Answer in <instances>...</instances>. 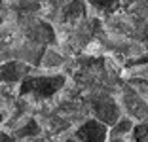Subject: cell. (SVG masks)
Returning <instances> with one entry per match:
<instances>
[{
  "instance_id": "cell-2",
  "label": "cell",
  "mask_w": 148,
  "mask_h": 142,
  "mask_svg": "<svg viewBox=\"0 0 148 142\" xmlns=\"http://www.w3.org/2000/svg\"><path fill=\"white\" fill-rule=\"evenodd\" d=\"M93 108H95V114L101 121H105L106 125H114L118 121V106L110 97H101L93 102Z\"/></svg>"
},
{
  "instance_id": "cell-11",
  "label": "cell",
  "mask_w": 148,
  "mask_h": 142,
  "mask_svg": "<svg viewBox=\"0 0 148 142\" xmlns=\"http://www.w3.org/2000/svg\"><path fill=\"white\" fill-rule=\"evenodd\" d=\"M144 38H148V30H146V34H144Z\"/></svg>"
},
{
  "instance_id": "cell-9",
  "label": "cell",
  "mask_w": 148,
  "mask_h": 142,
  "mask_svg": "<svg viewBox=\"0 0 148 142\" xmlns=\"http://www.w3.org/2000/svg\"><path fill=\"white\" fill-rule=\"evenodd\" d=\"M129 127H131L129 121H122V123L118 125V133H120V131H122V133H125V131H129Z\"/></svg>"
},
{
  "instance_id": "cell-10",
  "label": "cell",
  "mask_w": 148,
  "mask_h": 142,
  "mask_svg": "<svg viewBox=\"0 0 148 142\" xmlns=\"http://www.w3.org/2000/svg\"><path fill=\"white\" fill-rule=\"evenodd\" d=\"M0 142H13V140L8 137V134H0Z\"/></svg>"
},
{
  "instance_id": "cell-1",
  "label": "cell",
  "mask_w": 148,
  "mask_h": 142,
  "mask_svg": "<svg viewBox=\"0 0 148 142\" xmlns=\"http://www.w3.org/2000/svg\"><path fill=\"white\" fill-rule=\"evenodd\" d=\"M65 78L63 76H48V78H29L25 80V83L21 85V95L32 93L40 99H48L53 93L63 87Z\"/></svg>"
},
{
  "instance_id": "cell-5",
  "label": "cell",
  "mask_w": 148,
  "mask_h": 142,
  "mask_svg": "<svg viewBox=\"0 0 148 142\" xmlns=\"http://www.w3.org/2000/svg\"><path fill=\"white\" fill-rule=\"evenodd\" d=\"M86 13V8H84V2L82 0H74L72 4H69L65 8V13H63V17H65V21L72 23L76 21V19H80Z\"/></svg>"
},
{
  "instance_id": "cell-6",
  "label": "cell",
  "mask_w": 148,
  "mask_h": 142,
  "mask_svg": "<svg viewBox=\"0 0 148 142\" xmlns=\"http://www.w3.org/2000/svg\"><path fill=\"white\" fill-rule=\"evenodd\" d=\"M118 2H120V0H91V4L95 6V8L103 10V12H106V13H112V12H116V8H118Z\"/></svg>"
},
{
  "instance_id": "cell-12",
  "label": "cell",
  "mask_w": 148,
  "mask_h": 142,
  "mask_svg": "<svg viewBox=\"0 0 148 142\" xmlns=\"http://www.w3.org/2000/svg\"><path fill=\"white\" fill-rule=\"evenodd\" d=\"M66 142H76V140H66Z\"/></svg>"
},
{
  "instance_id": "cell-7",
  "label": "cell",
  "mask_w": 148,
  "mask_h": 142,
  "mask_svg": "<svg viewBox=\"0 0 148 142\" xmlns=\"http://www.w3.org/2000/svg\"><path fill=\"white\" fill-rule=\"evenodd\" d=\"M135 142H148V123L135 127Z\"/></svg>"
},
{
  "instance_id": "cell-4",
  "label": "cell",
  "mask_w": 148,
  "mask_h": 142,
  "mask_svg": "<svg viewBox=\"0 0 148 142\" xmlns=\"http://www.w3.org/2000/svg\"><path fill=\"white\" fill-rule=\"evenodd\" d=\"M27 72H29V68L21 63H6L0 66V82H15Z\"/></svg>"
},
{
  "instance_id": "cell-8",
  "label": "cell",
  "mask_w": 148,
  "mask_h": 142,
  "mask_svg": "<svg viewBox=\"0 0 148 142\" xmlns=\"http://www.w3.org/2000/svg\"><path fill=\"white\" fill-rule=\"evenodd\" d=\"M40 133V127L36 125V121H29V123L23 127V131H19V137H27V134H38Z\"/></svg>"
},
{
  "instance_id": "cell-13",
  "label": "cell",
  "mask_w": 148,
  "mask_h": 142,
  "mask_svg": "<svg viewBox=\"0 0 148 142\" xmlns=\"http://www.w3.org/2000/svg\"><path fill=\"white\" fill-rule=\"evenodd\" d=\"M114 142H123V140H114Z\"/></svg>"
},
{
  "instance_id": "cell-3",
  "label": "cell",
  "mask_w": 148,
  "mask_h": 142,
  "mask_svg": "<svg viewBox=\"0 0 148 142\" xmlns=\"http://www.w3.org/2000/svg\"><path fill=\"white\" fill-rule=\"evenodd\" d=\"M76 137L84 142H105L106 138V127L99 121H87L78 129Z\"/></svg>"
},
{
  "instance_id": "cell-14",
  "label": "cell",
  "mask_w": 148,
  "mask_h": 142,
  "mask_svg": "<svg viewBox=\"0 0 148 142\" xmlns=\"http://www.w3.org/2000/svg\"><path fill=\"white\" fill-rule=\"evenodd\" d=\"M0 121H2V114H0Z\"/></svg>"
}]
</instances>
